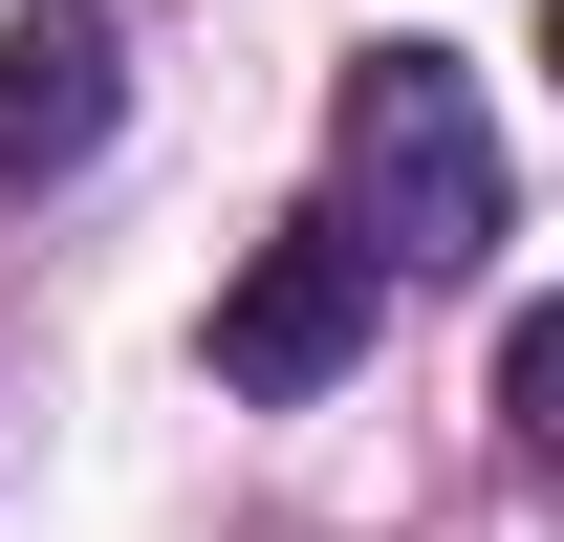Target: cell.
Here are the masks:
<instances>
[{"label":"cell","instance_id":"1","mask_svg":"<svg viewBox=\"0 0 564 542\" xmlns=\"http://www.w3.org/2000/svg\"><path fill=\"white\" fill-rule=\"evenodd\" d=\"M326 217L369 239V282H478L499 261V131L456 44H369L326 87Z\"/></svg>","mask_w":564,"mask_h":542},{"label":"cell","instance_id":"2","mask_svg":"<svg viewBox=\"0 0 564 542\" xmlns=\"http://www.w3.org/2000/svg\"><path fill=\"white\" fill-rule=\"evenodd\" d=\"M369 304H391V282H369V239H348V217H282L261 261L217 282V391H348Z\"/></svg>","mask_w":564,"mask_h":542},{"label":"cell","instance_id":"3","mask_svg":"<svg viewBox=\"0 0 564 542\" xmlns=\"http://www.w3.org/2000/svg\"><path fill=\"white\" fill-rule=\"evenodd\" d=\"M109 109H131V22H109V0L0 22V217H22V196H66L87 152H109Z\"/></svg>","mask_w":564,"mask_h":542},{"label":"cell","instance_id":"4","mask_svg":"<svg viewBox=\"0 0 564 542\" xmlns=\"http://www.w3.org/2000/svg\"><path fill=\"white\" fill-rule=\"evenodd\" d=\"M499 434H521V477H564V304L499 326Z\"/></svg>","mask_w":564,"mask_h":542}]
</instances>
